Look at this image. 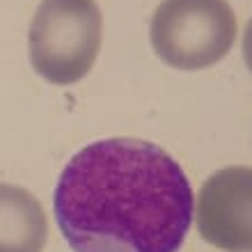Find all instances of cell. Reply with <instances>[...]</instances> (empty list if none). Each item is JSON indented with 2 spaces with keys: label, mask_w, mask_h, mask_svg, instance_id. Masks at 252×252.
Here are the masks:
<instances>
[{
  "label": "cell",
  "mask_w": 252,
  "mask_h": 252,
  "mask_svg": "<svg viewBox=\"0 0 252 252\" xmlns=\"http://www.w3.org/2000/svg\"><path fill=\"white\" fill-rule=\"evenodd\" d=\"M197 232L225 252H252V167L213 172L197 197Z\"/></svg>",
  "instance_id": "277c9868"
},
{
  "label": "cell",
  "mask_w": 252,
  "mask_h": 252,
  "mask_svg": "<svg viewBox=\"0 0 252 252\" xmlns=\"http://www.w3.org/2000/svg\"><path fill=\"white\" fill-rule=\"evenodd\" d=\"M149 34L165 64L197 71L229 53L236 16L227 0H163L154 12Z\"/></svg>",
  "instance_id": "3957f363"
},
{
  "label": "cell",
  "mask_w": 252,
  "mask_h": 252,
  "mask_svg": "<svg viewBox=\"0 0 252 252\" xmlns=\"http://www.w3.org/2000/svg\"><path fill=\"white\" fill-rule=\"evenodd\" d=\"M101 28L96 0H41L28 34L34 71L53 85L85 78L99 55Z\"/></svg>",
  "instance_id": "7a4b0ae2"
},
{
  "label": "cell",
  "mask_w": 252,
  "mask_h": 252,
  "mask_svg": "<svg viewBox=\"0 0 252 252\" xmlns=\"http://www.w3.org/2000/svg\"><path fill=\"white\" fill-rule=\"evenodd\" d=\"M243 60H246L248 69L252 73V19L248 21L246 32H243Z\"/></svg>",
  "instance_id": "8992f818"
},
{
  "label": "cell",
  "mask_w": 252,
  "mask_h": 252,
  "mask_svg": "<svg viewBox=\"0 0 252 252\" xmlns=\"http://www.w3.org/2000/svg\"><path fill=\"white\" fill-rule=\"evenodd\" d=\"M53 209L73 252H179L192 222V188L158 145L108 138L64 165Z\"/></svg>",
  "instance_id": "6da1fadb"
},
{
  "label": "cell",
  "mask_w": 252,
  "mask_h": 252,
  "mask_svg": "<svg viewBox=\"0 0 252 252\" xmlns=\"http://www.w3.org/2000/svg\"><path fill=\"white\" fill-rule=\"evenodd\" d=\"M46 236L39 199L26 188L0 184V252H41Z\"/></svg>",
  "instance_id": "5b68a950"
}]
</instances>
